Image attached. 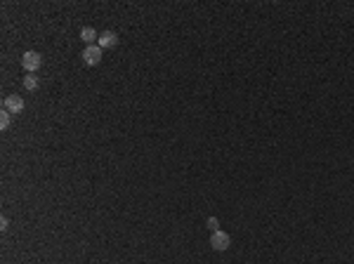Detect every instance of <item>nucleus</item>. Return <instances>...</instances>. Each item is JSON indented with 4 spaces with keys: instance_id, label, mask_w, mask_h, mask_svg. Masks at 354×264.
<instances>
[{
    "instance_id": "obj_1",
    "label": "nucleus",
    "mask_w": 354,
    "mask_h": 264,
    "mask_svg": "<svg viewBox=\"0 0 354 264\" xmlns=\"http://www.w3.org/2000/svg\"><path fill=\"white\" fill-rule=\"evenodd\" d=\"M21 66L29 71V73H35V71L43 66V57L38 52H24V57H21Z\"/></svg>"
},
{
    "instance_id": "obj_2",
    "label": "nucleus",
    "mask_w": 354,
    "mask_h": 264,
    "mask_svg": "<svg viewBox=\"0 0 354 264\" xmlns=\"http://www.w3.org/2000/svg\"><path fill=\"white\" fill-rule=\"evenodd\" d=\"M102 47L99 45H88L85 50H83V62L88 64V66H97L99 62H102Z\"/></svg>"
},
{
    "instance_id": "obj_3",
    "label": "nucleus",
    "mask_w": 354,
    "mask_h": 264,
    "mask_svg": "<svg viewBox=\"0 0 354 264\" xmlns=\"http://www.w3.org/2000/svg\"><path fill=\"white\" fill-rule=\"evenodd\" d=\"M210 246L215 248V250H227V248L231 246V238H229V233H225V231H212V236H210Z\"/></svg>"
},
{
    "instance_id": "obj_4",
    "label": "nucleus",
    "mask_w": 354,
    "mask_h": 264,
    "mask_svg": "<svg viewBox=\"0 0 354 264\" xmlns=\"http://www.w3.org/2000/svg\"><path fill=\"white\" fill-rule=\"evenodd\" d=\"M2 106H5V111H10V113H21L26 104H24V99H21L19 94H7L5 102H2Z\"/></svg>"
},
{
    "instance_id": "obj_5",
    "label": "nucleus",
    "mask_w": 354,
    "mask_h": 264,
    "mask_svg": "<svg viewBox=\"0 0 354 264\" xmlns=\"http://www.w3.org/2000/svg\"><path fill=\"white\" fill-rule=\"evenodd\" d=\"M116 43H118V35H116V31H104V33L99 35V40H97V45H99L102 50L116 47Z\"/></svg>"
},
{
    "instance_id": "obj_6",
    "label": "nucleus",
    "mask_w": 354,
    "mask_h": 264,
    "mask_svg": "<svg viewBox=\"0 0 354 264\" xmlns=\"http://www.w3.org/2000/svg\"><path fill=\"white\" fill-rule=\"evenodd\" d=\"M80 40H83V43H88V45H97L99 35H97V31H95L92 26H85V29L80 31Z\"/></svg>"
},
{
    "instance_id": "obj_7",
    "label": "nucleus",
    "mask_w": 354,
    "mask_h": 264,
    "mask_svg": "<svg viewBox=\"0 0 354 264\" xmlns=\"http://www.w3.org/2000/svg\"><path fill=\"white\" fill-rule=\"evenodd\" d=\"M38 88H40V83H38V76H35V73H29V76H24V90H29V92H35Z\"/></svg>"
},
{
    "instance_id": "obj_8",
    "label": "nucleus",
    "mask_w": 354,
    "mask_h": 264,
    "mask_svg": "<svg viewBox=\"0 0 354 264\" xmlns=\"http://www.w3.org/2000/svg\"><path fill=\"white\" fill-rule=\"evenodd\" d=\"M10 127V111H2L0 113V130H7Z\"/></svg>"
},
{
    "instance_id": "obj_9",
    "label": "nucleus",
    "mask_w": 354,
    "mask_h": 264,
    "mask_svg": "<svg viewBox=\"0 0 354 264\" xmlns=\"http://www.w3.org/2000/svg\"><path fill=\"white\" fill-rule=\"evenodd\" d=\"M206 224H208V229H210V231H220V229H217V227H220L217 217H208V222H206Z\"/></svg>"
},
{
    "instance_id": "obj_10",
    "label": "nucleus",
    "mask_w": 354,
    "mask_h": 264,
    "mask_svg": "<svg viewBox=\"0 0 354 264\" xmlns=\"http://www.w3.org/2000/svg\"><path fill=\"white\" fill-rule=\"evenodd\" d=\"M7 227H10V219H7V217H2V219H0V229L5 231Z\"/></svg>"
}]
</instances>
